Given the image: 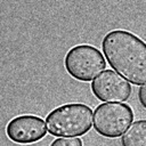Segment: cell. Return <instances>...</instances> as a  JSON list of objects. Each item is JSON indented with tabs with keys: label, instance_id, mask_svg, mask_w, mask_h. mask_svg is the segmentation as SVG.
<instances>
[{
	"label": "cell",
	"instance_id": "6da1fadb",
	"mask_svg": "<svg viewBox=\"0 0 146 146\" xmlns=\"http://www.w3.org/2000/svg\"><path fill=\"white\" fill-rule=\"evenodd\" d=\"M103 54L110 66L129 83L146 82V42L127 30H113L102 41Z\"/></svg>",
	"mask_w": 146,
	"mask_h": 146
},
{
	"label": "cell",
	"instance_id": "7a4b0ae2",
	"mask_svg": "<svg viewBox=\"0 0 146 146\" xmlns=\"http://www.w3.org/2000/svg\"><path fill=\"white\" fill-rule=\"evenodd\" d=\"M91 108L81 103L64 104L46 117L48 132L55 137H79L87 133L92 123Z\"/></svg>",
	"mask_w": 146,
	"mask_h": 146
},
{
	"label": "cell",
	"instance_id": "3957f363",
	"mask_svg": "<svg viewBox=\"0 0 146 146\" xmlns=\"http://www.w3.org/2000/svg\"><path fill=\"white\" fill-rule=\"evenodd\" d=\"M64 66L66 72L78 81H92L106 67L104 55L94 46L76 44L65 55Z\"/></svg>",
	"mask_w": 146,
	"mask_h": 146
},
{
	"label": "cell",
	"instance_id": "277c9868",
	"mask_svg": "<svg viewBox=\"0 0 146 146\" xmlns=\"http://www.w3.org/2000/svg\"><path fill=\"white\" fill-rule=\"evenodd\" d=\"M133 112L125 103H103L94 112V129L103 137L116 138L122 136L131 125Z\"/></svg>",
	"mask_w": 146,
	"mask_h": 146
},
{
	"label": "cell",
	"instance_id": "5b68a950",
	"mask_svg": "<svg viewBox=\"0 0 146 146\" xmlns=\"http://www.w3.org/2000/svg\"><path fill=\"white\" fill-rule=\"evenodd\" d=\"M91 91L99 100L119 103L130 97L131 86L116 72L105 70L91 81Z\"/></svg>",
	"mask_w": 146,
	"mask_h": 146
},
{
	"label": "cell",
	"instance_id": "8992f818",
	"mask_svg": "<svg viewBox=\"0 0 146 146\" xmlns=\"http://www.w3.org/2000/svg\"><path fill=\"white\" fill-rule=\"evenodd\" d=\"M47 124L40 116L23 114L11 119L7 127L8 138L17 144H32L42 139L47 133Z\"/></svg>",
	"mask_w": 146,
	"mask_h": 146
},
{
	"label": "cell",
	"instance_id": "52a82bcc",
	"mask_svg": "<svg viewBox=\"0 0 146 146\" xmlns=\"http://www.w3.org/2000/svg\"><path fill=\"white\" fill-rule=\"evenodd\" d=\"M122 146H146V120H138L121 136Z\"/></svg>",
	"mask_w": 146,
	"mask_h": 146
},
{
	"label": "cell",
	"instance_id": "ba28073f",
	"mask_svg": "<svg viewBox=\"0 0 146 146\" xmlns=\"http://www.w3.org/2000/svg\"><path fill=\"white\" fill-rule=\"evenodd\" d=\"M50 146H82V140L78 137H59L55 139Z\"/></svg>",
	"mask_w": 146,
	"mask_h": 146
},
{
	"label": "cell",
	"instance_id": "9c48e42d",
	"mask_svg": "<svg viewBox=\"0 0 146 146\" xmlns=\"http://www.w3.org/2000/svg\"><path fill=\"white\" fill-rule=\"evenodd\" d=\"M138 99H139L140 105L146 110V82L141 84L138 90Z\"/></svg>",
	"mask_w": 146,
	"mask_h": 146
}]
</instances>
